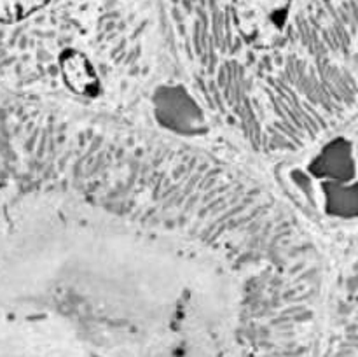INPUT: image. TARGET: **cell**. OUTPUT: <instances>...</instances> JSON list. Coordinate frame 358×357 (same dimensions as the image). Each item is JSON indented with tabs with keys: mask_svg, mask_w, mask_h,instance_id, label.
I'll return each mask as SVG.
<instances>
[{
	"mask_svg": "<svg viewBox=\"0 0 358 357\" xmlns=\"http://www.w3.org/2000/svg\"><path fill=\"white\" fill-rule=\"evenodd\" d=\"M292 0H233L234 23L241 37L259 49L282 44Z\"/></svg>",
	"mask_w": 358,
	"mask_h": 357,
	"instance_id": "1",
	"label": "cell"
},
{
	"mask_svg": "<svg viewBox=\"0 0 358 357\" xmlns=\"http://www.w3.org/2000/svg\"><path fill=\"white\" fill-rule=\"evenodd\" d=\"M59 70L66 86L83 97H96L100 93V80L93 65L79 51H63L59 56Z\"/></svg>",
	"mask_w": 358,
	"mask_h": 357,
	"instance_id": "2",
	"label": "cell"
},
{
	"mask_svg": "<svg viewBox=\"0 0 358 357\" xmlns=\"http://www.w3.org/2000/svg\"><path fill=\"white\" fill-rule=\"evenodd\" d=\"M48 2L49 0H0V23H16L24 20Z\"/></svg>",
	"mask_w": 358,
	"mask_h": 357,
	"instance_id": "3",
	"label": "cell"
}]
</instances>
